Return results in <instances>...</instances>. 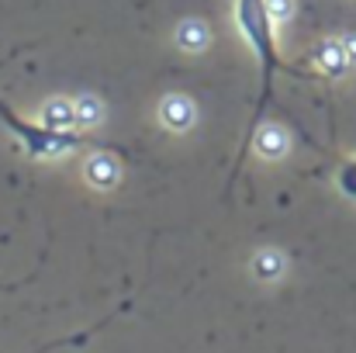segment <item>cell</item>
Returning <instances> with one entry per match:
<instances>
[{
  "instance_id": "obj_1",
  "label": "cell",
  "mask_w": 356,
  "mask_h": 353,
  "mask_svg": "<svg viewBox=\"0 0 356 353\" xmlns=\"http://www.w3.org/2000/svg\"><path fill=\"white\" fill-rule=\"evenodd\" d=\"M236 21L238 31L249 38L252 52L263 59V70L270 77L273 63H277V52H273V17L266 10V0H236Z\"/></svg>"
},
{
  "instance_id": "obj_2",
  "label": "cell",
  "mask_w": 356,
  "mask_h": 353,
  "mask_svg": "<svg viewBox=\"0 0 356 353\" xmlns=\"http://www.w3.org/2000/svg\"><path fill=\"white\" fill-rule=\"evenodd\" d=\"M0 118L17 132V139L24 142V149H28L31 156L49 159V156H59V152H73V149L80 146V132H52V128H45V125H42V128H31V125L17 121L7 108H0Z\"/></svg>"
},
{
  "instance_id": "obj_3",
  "label": "cell",
  "mask_w": 356,
  "mask_h": 353,
  "mask_svg": "<svg viewBox=\"0 0 356 353\" xmlns=\"http://www.w3.org/2000/svg\"><path fill=\"white\" fill-rule=\"evenodd\" d=\"M194 121H197V108H194V101L187 94H166L159 101V125L166 132L184 135V132H191Z\"/></svg>"
},
{
  "instance_id": "obj_4",
  "label": "cell",
  "mask_w": 356,
  "mask_h": 353,
  "mask_svg": "<svg viewBox=\"0 0 356 353\" xmlns=\"http://www.w3.org/2000/svg\"><path fill=\"white\" fill-rule=\"evenodd\" d=\"M312 63H315L325 77H343V73L353 66L350 49H346L343 38H322V42L315 45V52H312Z\"/></svg>"
},
{
  "instance_id": "obj_5",
  "label": "cell",
  "mask_w": 356,
  "mask_h": 353,
  "mask_svg": "<svg viewBox=\"0 0 356 353\" xmlns=\"http://www.w3.org/2000/svg\"><path fill=\"white\" fill-rule=\"evenodd\" d=\"M83 177L94 191H111L121 180V166L111 152H90L83 163Z\"/></svg>"
},
{
  "instance_id": "obj_6",
  "label": "cell",
  "mask_w": 356,
  "mask_h": 353,
  "mask_svg": "<svg viewBox=\"0 0 356 353\" xmlns=\"http://www.w3.org/2000/svg\"><path fill=\"white\" fill-rule=\"evenodd\" d=\"M38 121L52 132H80L76 128V111H73V97H49L38 111Z\"/></svg>"
},
{
  "instance_id": "obj_7",
  "label": "cell",
  "mask_w": 356,
  "mask_h": 353,
  "mask_svg": "<svg viewBox=\"0 0 356 353\" xmlns=\"http://www.w3.org/2000/svg\"><path fill=\"white\" fill-rule=\"evenodd\" d=\"M173 38H177V45H180L184 52L197 56V52H204V49H208V42H211V31H208V24H204L201 17H184V21L177 24Z\"/></svg>"
},
{
  "instance_id": "obj_8",
  "label": "cell",
  "mask_w": 356,
  "mask_h": 353,
  "mask_svg": "<svg viewBox=\"0 0 356 353\" xmlns=\"http://www.w3.org/2000/svg\"><path fill=\"white\" fill-rule=\"evenodd\" d=\"M287 132L280 128V125H263L259 132H256V139H252V149H256V156H263V159H284L287 156Z\"/></svg>"
},
{
  "instance_id": "obj_9",
  "label": "cell",
  "mask_w": 356,
  "mask_h": 353,
  "mask_svg": "<svg viewBox=\"0 0 356 353\" xmlns=\"http://www.w3.org/2000/svg\"><path fill=\"white\" fill-rule=\"evenodd\" d=\"M284 270H287V260H284V253H277V249H259V253L252 256V274H256V281L273 284V281L284 277Z\"/></svg>"
},
{
  "instance_id": "obj_10",
  "label": "cell",
  "mask_w": 356,
  "mask_h": 353,
  "mask_svg": "<svg viewBox=\"0 0 356 353\" xmlns=\"http://www.w3.org/2000/svg\"><path fill=\"white\" fill-rule=\"evenodd\" d=\"M73 111H76V128H80V132H90V128H97V125L104 121V104H101V97H94V94L73 97Z\"/></svg>"
},
{
  "instance_id": "obj_11",
  "label": "cell",
  "mask_w": 356,
  "mask_h": 353,
  "mask_svg": "<svg viewBox=\"0 0 356 353\" xmlns=\"http://www.w3.org/2000/svg\"><path fill=\"white\" fill-rule=\"evenodd\" d=\"M266 10L277 24H287L294 17V0H266Z\"/></svg>"
},
{
  "instance_id": "obj_12",
  "label": "cell",
  "mask_w": 356,
  "mask_h": 353,
  "mask_svg": "<svg viewBox=\"0 0 356 353\" xmlns=\"http://www.w3.org/2000/svg\"><path fill=\"white\" fill-rule=\"evenodd\" d=\"M336 180H339V191H343L346 198H353L356 201V159H350V163L339 170V177H336Z\"/></svg>"
},
{
  "instance_id": "obj_13",
  "label": "cell",
  "mask_w": 356,
  "mask_h": 353,
  "mask_svg": "<svg viewBox=\"0 0 356 353\" xmlns=\"http://www.w3.org/2000/svg\"><path fill=\"white\" fill-rule=\"evenodd\" d=\"M343 42H346V49H350V59L356 63V31H350V35H346Z\"/></svg>"
}]
</instances>
